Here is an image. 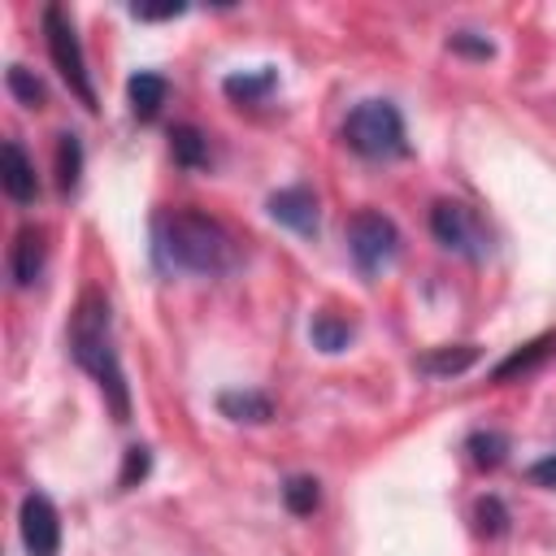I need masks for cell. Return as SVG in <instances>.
<instances>
[{
  "label": "cell",
  "instance_id": "24",
  "mask_svg": "<svg viewBox=\"0 0 556 556\" xmlns=\"http://www.w3.org/2000/svg\"><path fill=\"white\" fill-rule=\"evenodd\" d=\"M447 48L452 52H460V56H491V39L486 35H473V30H456L452 39H447Z\"/></svg>",
  "mask_w": 556,
  "mask_h": 556
},
{
  "label": "cell",
  "instance_id": "26",
  "mask_svg": "<svg viewBox=\"0 0 556 556\" xmlns=\"http://www.w3.org/2000/svg\"><path fill=\"white\" fill-rule=\"evenodd\" d=\"M530 482H539V486H556V452L530 465Z\"/></svg>",
  "mask_w": 556,
  "mask_h": 556
},
{
  "label": "cell",
  "instance_id": "25",
  "mask_svg": "<svg viewBox=\"0 0 556 556\" xmlns=\"http://www.w3.org/2000/svg\"><path fill=\"white\" fill-rule=\"evenodd\" d=\"M182 9H187V4H178V0H174V4H130V13H135V17H143V22H161V17H178Z\"/></svg>",
  "mask_w": 556,
  "mask_h": 556
},
{
  "label": "cell",
  "instance_id": "19",
  "mask_svg": "<svg viewBox=\"0 0 556 556\" xmlns=\"http://www.w3.org/2000/svg\"><path fill=\"white\" fill-rule=\"evenodd\" d=\"M308 334H313V348H321V352H343L348 339H352V321H343V317H334V313H317L313 326H308Z\"/></svg>",
  "mask_w": 556,
  "mask_h": 556
},
{
  "label": "cell",
  "instance_id": "6",
  "mask_svg": "<svg viewBox=\"0 0 556 556\" xmlns=\"http://www.w3.org/2000/svg\"><path fill=\"white\" fill-rule=\"evenodd\" d=\"M430 230H434V239H439L447 252L469 256V261H482L486 248H491L486 226H482V222L473 217V208L460 204V200H439V204L430 208Z\"/></svg>",
  "mask_w": 556,
  "mask_h": 556
},
{
  "label": "cell",
  "instance_id": "9",
  "mask_svg": "<svg viewBox=\"0 0 556 556\" xmlns=\"http://www.w3.org/2000/svg\"><path fill=\"white\" fill-rule=\"evenodd\" d=\"M43 256H48V248H43V230H35V226L17 230V239H13V252H9V269H13V282H17V287H30V282L43 274Z\"/></svg>",
  "mask_w": 556,
  "mask_h": 556
},
{
  "label": "cell",
  "instance_id": "11",
  "mask_svg": "<svg viewBox=\"0 0 556 556\" xmlns=\"http://www.w3.org/2000/svg\"><path fill=\"white\" fill-rule=\"evenodd\" d=\"M126 96H130V109H135V117H156L161 113V104H165V96H169V83L161 78V74H152V70H139L130 83H126Z\"/></svg>",
  "mask_w": 556,
  "mask_h": 556
},
{
  "label": "cell",
  "instance_id": "20",
  "mask_svg": "<svg viewBox=\"0 0 556 556\" xmlns=\"http://www.w3.org/2000/svg\"><path fill=\"white\" fill-rule=\"evenodd\" d=\"M282 504H287L295 517H308V513L321 504V486H317V478H304V473L287 478V486H282Z\"/></svg>",
  "mask_w": 556,
  "mask_h": 556
},
{
  "label": "cell",
  "instance_id": "8",
  "mask_svg": "<svg viewBox=\"0 0 556 556\" xmlns=\"http://www.w3.org/2000/svg\"><path fill=\"white\" fill-rule=\"evenodd\" d=\"M269 217L291 226L295 235H317V200L308 187H282L269 195Z\"/></svg>",
  "mask_w": 556,
  "mask_h": 556
},
{
  "label": "cell",
  "instance_id": "3",
  "mask_svg": "<svg viewBox=\"0 0 556 556\" xmlns=\"http://www.w3.org/2000/svg\"><path fill=\"white\" fill-rule=\"evenodd\" d=\"M343 143L356 152V156H369V161H391V156H404L408 152V139H404V117L391 100H361L348 122H343Z\"/></svg>",
  "mask_w": 556,
  "mask_h": 556
},
{
  "label": "cell",
  "instance_id": "10",
  "mask_svg": "<svg viewBox=\"0 0 556 556\" xmlns=\"http://www.w3.org/2000/svg\"><path fill=\"white\" fill-rule=\"evenodd\" d=\"M4 191H9V200H17V204H30L35 195H39V182H35V165H30V156L22 152V143L17 139H9L4 143Z\"/></svg>",
  "mask_w": 556,
  "mask_h": 556
},
{
  "label": "cell",
  "instance_id": "16",
  "mask_svg": "<svg viewBox=\"0 0 556 556\" xmlns=\"http://www.w3.org/2000/svg\"><path fill=\"white\" fill-rule=\"evenodd\" d=\"M169 152L182 169H200L208 161V139L195 130V126H174L169 130Z\"/></svg>",
  "mask_w": 556,
  "mask_h": 556
},
{
  "label": "cell",
  "instance_id": "21",
  "mask_svg": "<svg viewBox=\"0 0 556 556\" xmlns=\"http://www.w3.org/2000/svg\"><path fill=\"white\" fill-rule=\"evenodd\" d=\"M473 521H478V534H486V539L504 534V530H508V508H504V500H500V495H482V500L473 504Z\"/></svg>",
  "mask_w": 556,
  "mask_h": 556
},
{
  "label": "cell",
  "instance_id": "22",
  "mask_svg": "<svg viewBox=\"0 0 556 556\" xmlns=\"http://www.w3.org/2000/svg\"><path fill=\"white\" fill-rule=\"evenodd\" d=\"M9 91H13L26 109H39V104H43V83H39L26 65H9Z\"/></svg>",
  "mask_w": 556,
  "mask_h": 556
},
{
  "label": "cell",
  "instance_id": "2",
  "mask_svg": "<svg viewBox=\"0 0 556 556\" xmlns=\"http://www.w3.org/2000/svg\"><path fill=\"white\" fill-rule=\"evenodd\" d=\"M70 356L78 361V369H87L96 378V387L104 391L113 417L130 421V387H126L122 356H117V343H113V313H109V300L100 291H87L78 300V308H74Z\"/></svg>",
  "mask_w": 556,
  "mask_h": 556
},
{
  "label": "cell",
  "instance_id": "17",
  "mask_svg": "<svg viewBox=\"0 0 556 556\" xmlns=\"http://www.w3.org/2000/svg\"><path fill=\"white\" fill-rule=\"evenodd\" d=\"M83 178V139L74 130H65L56 139V187L61 191H74Z\"/></svg>",
  "mask_w": 556,
  "mask_h": 556
},
{
  "label": "cell",
  "instance_id": "15",
  "mask_svg": "<svg viewBox=\"0 0 556 556\" xmlns=\"http://www.w3.org/2000/svg\"><path fill=\"white\" fill-rule=\"evenodd\" d=\"M217 408H222L230 421H252V426H261V421L274 417V404H269L261 391H226V395L217 400Z\"/></svg>",
  "mask_w": 556,
  "mask_h": 556
},
{
  "label": "cell",
  "instance_id": "7",
  "mask_svg": "<svg viewBox=\"0 0 556 556\" xmlns=\"http://www.w3.org/2000/svg\"><path fill=\"white\" fill-rule=\"evenodd\" d=\"M17 530H22L26 556H56V547H61V517H56V508H52L48 495L30 491V495L22 500Z\"/></svg>",
  "mask_w": 556,
  "mask_h": 556
},
{
  "label": "cell",
  "instance_id": "12",
  "mask_svg": "<svg viewBox=\"0 0 556 556\" xmlns=\"http://www.w3.org/2000/svg\"><path fill=\"white\" fill-rule=\"evenodd\" d=\"M473 361H478V343H456V348H434L417 356V369L430 378H452V374H465Z\"/></svg>",
  "mask_w": 556,
  "mask_h": 556
},
{
  "label": "cell",
  "instance_id": "1",
  "mask_svg": "<svg viewBox=\"0 0 556 556\" xmlns=\"http://www.w3.org/2000/svg\"><path fill=\"white\" fill-rule=\"evenodd\" d=\"M152 248L156 261L165 269H182V274H226L235 265V239L230 230L200 213V208H165L152 222Z\"/></svg>",
  "mask_w": 556,
  "mask_h": 556
},
{
  "label": "cell",
  "instance_id": "4",
  "mask_svg": "<svg viewBox=\"0 0 556 556\" xmlns=\"http://www.w3.org/2000/svg\"><path fill=\"white\" fill-rule=\"evenodd\" d=\"M43 35H48V56H52L56 74L65 78V87L87 109H96V87H91V74H87V56H83L78 30H74V22H70V13L61 4H48L43 9Z\"/></svg>",
  "mask_w": 556,
  "mask_h": 556
},
{
  "label": "cell",
  "instance_id": "14",
  "mask_svg": "<svg viewBox=\"0 0 556 556\" xmlns=\"http://www.w3.org/2000/svg\"><path fill=\"white\" fill-rule=\"evenodd\" d=\"M552 352H556V334H539L534 343L517 348L508 361H500V365H495V382H508V378H517V374H530V369H534V365H543Z\"/></svg>",
  "mask_w": 556,
  "mask_h": 556
},
{
  "label": "cell",
  "instance_id": "23",
  "mask_svg": "<svg viewBox=\"0 0 556 556\" xmlns=\"http://www.w3.org/2000/svg\"><path fill=\"white\" fill-rule=\"evenodd\" d=\"M148 465H152V452H148V447H139V443L126 447V465H122V478H117V482H122V486L143 482V478H148Z\"/></svg>",
  "mask_w": 556,
  "mask_h": 556
},
{
  "label": "cell",
  "instance_id": "5",
  "mask_svg": "<svg viewBox=\"0 0 556 556\" xmlns=\"http://www.w3.org/2000/svg\"><path fill=\"white\" fill-rule=\"evenodd\" d=\"M348 252H352V261H356V269L365 278L382 274L400 256V230H395V222L382 217V213H374V208L356 213L348 222Z\"/></svg>",
  "mask_w": 556,
  "mask_h": 556
},
{
  "label": "cell",
  "instance_id": "18",
  "mask_svg": "<svg viewBox=\"0 0 556 556\" xmlns=\"http://www.w3.org/2000/svg\"><path fill=\"white\" fill-rule=\"evenodd\" d=\"M465 452H469V460L478 469H495L504 460V452H508V434H500V430H473L465 439Z\"/></svg>",
  "mask_w": 556,
  "mask_h": 556
},
{
  "label": "cell",
  "instance_id": "13",
  "mask_svg": "<svg viewBox=\"0 0 556 556\" xmlns=\"http://www.w3.org/2000/svg\"><path fill=\"white\" fill-rule=\"evenodd\" d=\"M274 83H278V74H274L269 65H261V70H243V74H230V78L222 83V91H226L235 104H261V100L274 91Z\"/></svg>",
  "mask_w": 556,
  "mask_h": 556
}]
</instances>
